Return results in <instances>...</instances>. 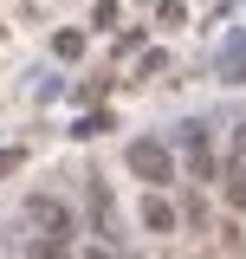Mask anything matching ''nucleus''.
Masks as SVG:
<instances>
[{
  "label": "nucleus",
  "mask_w": 246,
  "mask_h": 259,
  "mask_svg": "<svg viewBox=\"0 0 246 259\" xmlns=\"http://www.w3.org/2000/svg\"><path fill=\"white\" fill-rule=\"evenodd\" d=\"M52 52H59V59H78V52H85V32H59Z\"/></svg>",
  "instance_id": "0eeeda50"
},
{
  "label": "nucleus",
  "mask_w": 246,
  "mask_h": 259,
  "mask_svg": "<svg viewBox=\"0 0 246 259\" xmlns=\"http://www.w3.org/2000/svg\"><path fill=\"white\" fill-rule=\"evenodd\" d=\"M143 227H149V233H175V207H169L162 194H143Z\"/></svg>",
  "instance_id": "39448f33"
},
{
  "label": "nucleus",
  "mask_w": 246,
  "mask_h": 259,
  "mask_svg": "<svg viewBox=\"0 0 246 259\" xmlns=\"http://www.w3.org/2000/svg\"><path fill=\"white\" fill-rule=\"evenodd\" d=\"M26 214L46 227V240H71V214H65V201H52V194H32Z\"/></svg>",
  "instance_id": "f03ea898"
},
{
  "label": "nucleus",
  "mask_w": 246,
  "mask_h": 259,
  "mask_svg": "<svg viewBox=\"0 0 246 259\" xmlns=\"http://www.w3.org/2000/svg\"><path fill=\"white\" fill-rule=\"evenodd\" d=\"M32 259H71L65 240H32Z\"/></svg>",
  "instance_id": "6e6552de"
},
{
  "label": "nucleus",
  "mask_w": 246,
  "mask_h": 259,
  "mask_svg": "<svg viewBox=\"0 0 246 259\" xmlns=\"http://www.w3.org/2000/svg\"><path fill=\"white\" fill-rule=\"evenodd\" d=\"M91 259H110V253H91Z\"/></svg>",
  "instance_id": "1a4fd4ad"
},
{
  "label": "nucleus",
  "mask_w": 246,
  "mask_h": 259,
  "mask_svg": "<svg viewBox=\"0 0 246 259\" xmlns=\"http://www.w3.org/2000/svg\"><path fill=\"white\" fill-rule=\"evenodd\" d=\"M91 214H97V233L117 240V207H110V188L104 182H91Z\"/></svg>",
  "instance_id": "20e7f679"
},
{
  "label": "nucleus",
  "mask_w": 246,
  "mask_h": 259,
  "mask_svg": "<svg viewBox=\"0 0 246 259\" xmlns=\"http://www.w3.org/2000/svg\"><path fill=\"white\" fill-rule=\"evenodd\" d=\"M130 168H136L149 188H169V182H175V156H169V143H149V136L130 143Z\"/></svg>",
  "instance_id": "f257e3e1"
},
{
  "label": "nucleus",
  "mask_w": 246,
  "mask_h": 259,
  "mask_svg": "<svg viewBox=\"0 0 246 259\" xmlns=\"http://www.w3.org/2000/svg\"><path fill=\"white\" fill-rule=\"evenodd\" d=\"M227 207H246V162H227Z\"/></svg>",
  "instance_id": "423d86ee"
},
{
  "label": "nucleus",
  "mask_w": 246,
  "mask_h": 259,
  "mask_svg": "<svg viewBox=\"0 0 246 259\" xmlns=\"http://www.w3.org/2000/svg\"><path fill=\"white\" fill-rule=\"evenodd\" d=\"M182 149H188V162H194V175L208 182V168H214V143H208V130H201V123H182Z\"/></svg>",
  "instance_id": "7ed1b4c3"
}]
</instances>
